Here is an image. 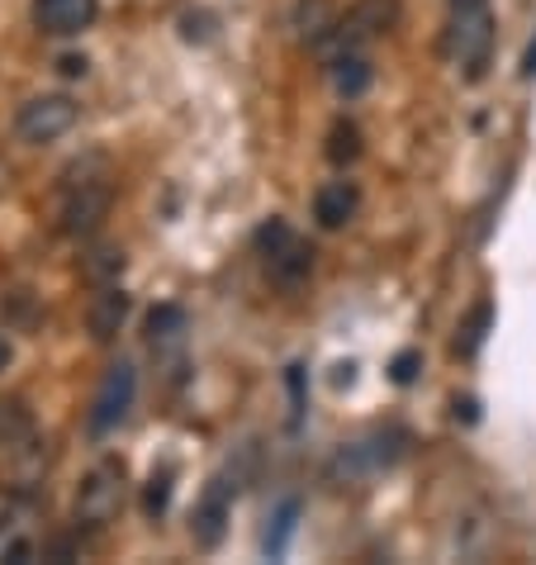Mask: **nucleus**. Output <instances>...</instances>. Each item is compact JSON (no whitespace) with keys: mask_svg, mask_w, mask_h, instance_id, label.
Instances as JSON below:
<instances>
[{"mask_svg":"<svg viewBox=\"0 0 536 565\" xmlns=\"http://www.w3.org/2000/svg\"><path fill=\"white\" fill-rule=\"evenodd\" d=\"M333 86H337V96L356 100L361 90L371 86V62H366V53H337L333 57Z\"/></svg>","mask_w":536,"mask_h":565,"instance_id":"nucleus-16","label":"nucleus"},{"mask_svg":"<svg viewBox=\"0 0 536 565\" xmlns=\"http://www.w3.org/2000/svg\"><path fill=\"white\" fill-rule=\"evenodd\" d=\"M361 157V129L352 119H337L333 129H328V162L333 167H352Z\"/></svg>","mask_w":536,"mask_h":565,"instance_id":"nucleus-20","label":"nucleus"},{"mask_svg":"<svg viewBox=\"0 0 536 565\" xmlns=\"http://www.w3.org/2000/svg\"><path fill=\"white\" fill-rule=\"evenodd\" d=\"M441 57L465 82H480L494 57V6L489 0H451L447 29H441Z\"/></svg>","mask_w":536,"mask_h":565,"instance_id":"nucleus-1","label":"nucleus"},{"mask_svg":"<svg viewBox=\"0 0 536 565\" xmlns=\"http://www.w3.org/2000/svg\"><path fill=\"white\" fill-rule=\"evenodd\" d=\"M266 271H271V280H280V286H299V280L313 271V247L290 238L286 247H276V253L266 257Z\"/></svg>","mask_w":536,"mask_h":565,"instance_id":"nucleus-13","label":"nucleus"},{"mask_svg":"<svg viewBox=\"0 0 536 565\" xmlns=\"http://www.w3.org/2000/svg\"><path fill=\"white\" fill-rule=\"evenodd\" d=\"M119 509H124V461L105 457L100 466L86 470L82 484H76V504H72L76 527H82V532H100V527L115 523Z\"/></svg>","mask_w":536,"mask_h":565,"instance_id":"nucleus-3","label":"nucleus"},{"mask_svg":"<svg viewBox=\"0 0 536 565\" xmlns=\"http://www.w3.org/2000/svg\"><path fill=\"white\" fill-rule=\"evenodd\" d=\"M0 323L14 328V333H29V328L39 323V300H34V290H10L6 300H0Z\"/></svg>","mask_w":536,"mask_h":565,"instance_id":"nucleus-18","label":"nucleus"},{"mask_svg":"<svg viewBox=\"0 0 536 565\" xmlns=\"http://www.w3.org/2000/svg\"><path fill=\"white\" fill-rule=\"evenodd\" d=\"M148 342L157 352L162 348H181V338H185V309L181 305H157L152 313H148Z\"/></svg>","mask_w":536,"mask_h":565,"instance_id":"nucleus-15","label":"nucleus"},{"mask_svg":"<svg viewBox=\"0 0 536 565\" xmlns=\"http://www.w3.org/2000/svg\"><path fill=\"white\" fill-rule=\"evenodd\" d=\"M34 556H39V546L29 537H10L6 546H0V561H10V565H29Z\"/></svg>","mask_w":536,"mask_h":565,"instance_id":"nucleus-23","label":"nucleus"},{"mask_svg":"<svg viewBox=\"0 0 536 565\" xmlns=\"http://www.w3.org/2000/svg\"><path fill=\"white\" fill-rule=\"evenodd\" d=\"M34 443H39L34 409H29L20 395H6L0 399V451H6V457H24Z\"/></svg>","mask_w":536,"mask_h":565,"instance_id":"nucleus-12","label":"nucleus"},{"mask_svg":"<svg viewBox=\"0 0 536 565\" xmlns=\"http://www.w3.org/2000/svg\"><path fill=\"white\" fill-rule=\"evenodd\" d=\"M356 214H361V185L356 181H328L313 191V218H319V228L337 233V228L352 224Z\"/></svg>","mask_w":536,"mask_h":565,"instance_id":"nucleus-10","label":"nucleus"},{"mask_svg":"<svg viewBox=\"0 0 536 565\" xmlns=\"http://www.w3.org/2000/svg\"><path fill=\"white\" fill-rule=\"evenodd\" d=\"M119 271H124V247L119 243H100L82 257V276L90 280V286H115Z\"/></svg>","mask_w":536,"mask_h":565,"instance_id":"nucleus-17","label":"nucleus"},{"mask_svg":"<svg viewBox=\"0 0 536 565\" xmlns=\"http://www.w3.org/2000/svg\"><path fill=\"white\" fill-rule=\"evenodd\" d=\"M86 67H90V62H86V57H76V53H67V57L57 62V72H62V76H86Z\"/></svg>","mask_w":536,"mask_h":565,"instance_id":"nucleus-25","label":"nucleus"},{"mask_svg":"<svg viewBox=\"0 0 536 565\" xmlns=\"http://www.w3.org/2000/svg\"><path fill=\"white\" fill-rule=\"evenodd\" d=\"M167 504H171V470H162V476H152V480H148V494H143L148 518H162V513H167Z\"/></svg>","mask_w":536,"mask_h":565,"instance_id":"nucleus-22","label":"nucleus"},{"mask_svg":"<svg viewBox=\"0 0 536 565\" xmlns=\"http://www.w3.org/2000/svg\"><path fill=\"white\" fill-rule=\"evenodd\" d=\"M294 34H299V43L304 49H313V53H323L328 43L337 39V24H342V14H337V6L333 0H299L294 6Z\"/></svg>","mask_w":536,"mask_h":565,"instance_id":"nucleus-11","label":"nucleus"},{"mask_svg":"<svg viewBox=\"0 0 536 565\" xmlns=\"http://www.w3.org/2000/svg\"><path fill=\"white\" fill-rule=\"evenodd\" d=\"M489 323H494V305H489V300H480L475 309H470L465 313V319H461V328H455V342H451V352L455 356H475L480 348H484V338H489Z\"/></svg>","mask_w":536,"mask_h":565,"instance_id":"nucleus-14","label":"nucleus"},{"mask_svg":"<svg viewBox=\"0 0 536 565\" xmlns=\"http://www.w3.org/2000/svg\"><path fill=\"white\" fill-rule=\"evenodd\" d=\"M523 76H527V82L536 76V43H532V49H527V57H523Z\"/></svg>","mask_w":536,"mask_h":565,"instance_id":"nucleus-26","label":"nucleus"},{"mask_svg":"<svg viewBox=\"0 0 536 565\" xmlns=\"http://www.w3.org/2000/svg\"><path fill=\"white\" fill-rule=\"evenodd\" d=\"M10 356H14V348H10V342H6V338H0V371H6V366H10Z\"/></svg>","mask_w":536,"mask_h":565,"instance_id":"nucleus-27","label":"nucleus"},{"mask_svg":"<svg viewBox=\"0 0 536 565\" xmlns=\"http://www.w3.org/2000/svg\"><path fill=\"white\" fill-rule=\"evenodd\" d=\"M394 24H399V0H356V6L342 14L333 49L337 53H361L371 39H385Z\"/></svg>","mask_w":536,"mask_h":565,"instance_id":"nucleus-6","label":"nucleus"},{"mask_svg":"<svg viewBox=\"0 0 536 565\" xmlns=\"http://www.w3.org/2000/svg\"><path fill=\"white\" fill-rule=\"evenodd\" d=\"M233 494H238V484H228L224 476L204 484L200 504H195V513H191V542L200 546V552H214V546L228 537V518H233Z\"/></svg>","mask_w":536,"mask_h":565,"instance_id":"nucleus-7","label":"nucleus"},{"mask_svg":"<svg viewBox=\"0 0 536 565\" xmlns=\"http://www.w3.org/2000/svg\"><path fill=\"white\" fill-rule=\"evenodd\" d=\"M100 20V0H34V29L49 39H76Z\"/></svg>","mask_w":536,"mask_h":565,"instance_id":"nucleus-8","label":"nucleus"},{"mask_svg":"<svg viewBox=\"0 0 536 565\" xmlns=\"http://www.w3.org/2000/svg\"><path fill=\"white\" fill-rule=\"evenodd\" d=\"M418 366H422L418 352H399V356H394V366H389V375H394L399 385H408V381H418Z\"/></svg>","mask_w":536,"mask_h":565,"instance_id":"nucleus-24","label":"nucleus"},{"mask_svg":"<svg viewBox=\"0 0 536 565\" xmlns=\"http://www.w3.org/2000/svg\"><path fill=\"white\" fill-rule=\"evenodd\" d=\"M129 309H133V300H129V290L119 286H96V295H90V305H86V333H90V342H115L119 338V328L129 323Z\"/></svg>","mask_w":536,"mask_h":565,"instance_id":"nucleus-9","label":"nucleus"},{"mask_svg":"<svg viewBox=\"0 0 536 565\" xmlns=\"http://www.w3.org/2000/svg\"><path fill=\"white\" fill-rule=\"evenodd\" d=\"M290 238H294V228L286 224V218H266V224L257 228V253H261V257H271L276 247H286Z\"/></svg>","mask_w":536,"mask_h":565,"instance_id":"nucleus-21","label":"nucleus"},{"mask_svg":"<svg viewBox=\"0 0 536 565\" xmlns=\"http://www.w3.org/2000/svg\"><path fill=\"white\" fill-rule=\"evenodd\" d=\"M133 395H138V371H133V361H115L105 375H100V390H96V399H90V414H86V428L90 437H105V433H115L124 418H129L133 409Z\"/></svg>","mask_w":536,"mask_h":565,"instance_id":"nucleus-5","label":"nucleus"},{"mask_svg":"<svg viewBox=\"0 0 536 565\" xmlns=\"http://www.w3.org/2000/svg\"><path fill=\"white\" fill-rule=\"evenodd\" d=\"M100 157H90V162L72 167L67 181H62V214H57V228L67 233V238H96L100 224L115 210V177H109V167H100L96 177H90V167H96Z\"/></svg>","mask_w":536,"mask_h":565,"instance_id":"nucleus-2","label":"nucleus"},{"mask_svg":"<svg viewBox=\"0 0 536 565\" xmlns=\"http://www.w3.org/2000/svg\"><path fill=\"white\" fill-rule=\"evenodd\" d=\"M76 119H82V105L57 90V96H34V100H24L20 115H14V134H20L29 148H43V143H57L62 134H72Z\"/></svg>","mask_w":536,"mask_h":565,"instance_id":"nucleus-4","label":"nucleus"},{"mask_svg":"<svg viewBox=\"0 0 536 565\" xmlns=\"http://www.w3.org/2000/svg\"><path fill=\"white\" fill-rule=\"evenodd\" d=\"M294 523H299V499H286V504L276 509V518H271V532H266V542H261V552L266 556H286V546H290V537H294Z\"/></svg>","mask_w":536,"mask_h":565,"instance_id":"nucleus-19","label":"nucleus"}]
</instances>
